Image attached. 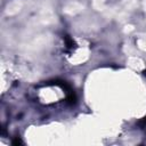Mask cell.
Masks as SVG:
<instances>
[{
  "label": "cell",
  "mask_w": 146,
  "mask_h": 146,
  "mask_svg": "<svg viewBox=\"0 0 146 146\" xmlns=\"http://www.w3.org/2000/svg\"><path fill=\"white\" fill-rule=\"evenodd\" d=\"M65 44H66V48L70 49V50H73V49L75 48V43H74V41H73L68 35L65 36Z\"/></svg>",
  "instance_id": "6da1fadb"
},
{
  "label": "cell",
  "mask_w": 146,
  "mask_h": 146,
  "mask_svg": "<svg viewBox=\"0 0 146 146\" xmlns=\"http://www.w3.org/2000/svg\"><path fill=\"white\" fill-rule=\"evenodd\" d=\"M138 125H140V127H146V116L143 117V119L138 122Z\"/></svg>",
  "instance_id": "7a4b0ae2"
},
{
  "label": "cell",
  "mask_w": 146,
  "mask_h": 146,
  "mask_svg": "<svg viewBox=\"0 0 146 146\" xmlns=\"http://www.w3.org/2000/svg\"><path fill=\"white\" fill-rule=\"evenodd\" d=\"M18 144H23V143H22V140L17 137L15 140H13V145H18Z\"/></svg>",
  "instance_id": "3957f363"
}]
</instances>
